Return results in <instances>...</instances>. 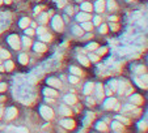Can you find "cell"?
Listing matches in <instances>:
<instances>
[{
  "label": "cell",
  "mask_w": 148,
  "mask_h": 133,
  "mask_svg": "<svg viewBox=\"0 0 148 133\" xmlns=\"http://www.w3.org/2000/svg\"><path fill=\"white\" fill-rule=\"evenodd\" d=\"M47 83L51 86H54V88H60V81L56 80V78H49Z\"/></svg>",
  "instance_id": "cell-10"
},
{
  "label": "cell",
  "mask_w": 148,
  "mask_h": 133,
  "mask_svg": "<svg viewBox=\"0 0 148 133\" xmlns=\"http://www.w3.org/2000/svg\"><path fill=\"white\" fill-rule=\"evenodd\" d=\"M79 61H80L83 65H85V66H88L89 65V61H88V58H85L84 55H80L79 56Z\"/></svg>",
  "instance_id": "cell-17"
},
{
  "label": "cell",
  "mask_w": 148,
  "mask_h": 133,
  "mask_svg": "<svg viewBox=\"0 0 148 133\" xmlns=\"http://www.w3.org/2000/svg\"><path fill=\"white\" fill-rule=\"evenodd\" d=\"M0 56H1V58H4V59H9V58H11V54H9L8 51L3 50V48H0Z\"/></svg>",
  "instance_id": "cell-21"
},
{
  "label": "cell",
  "mask_w": 148,
  "mask_h": 133,
  "mask_svg": "<svg viewBox=\"0 0 148 133\" xmlns=\"http://www.w3.org/2000/svg\"><path fill=\"white\" fill-rule=\"evenodd\" d=\"M72 31H73V34H76V35H83V29H80L79 26H75Z\"/></svg>",
  "instance_id": "cell-26"
},
{
  "label": "cell",
  "mask_w": 148,
  "mask_h": 133,
  "mask_svg": "<svg viewBox=\"0 0 148 133\" xmlns=\"http://www.w3.org/2000/svg\"><path fill=\"white\" fill-rule=\"evenodd\" d=\"M8 43L11 44L14 50H18L20 48V38L17 35H11L8 38Z\"/></svg>",
  "instance_id": "cell-3"
},
{
  "label": "cell",
  "mask_w": 148,
  "mask_h": 133,
  "mask_svg": "<svg viewBox=\"0 0 148 133\" xmlns=\"http://www.w3.org/2000/svg\"><path fill=\"white\" fill-rule=\"evenodd\" d=\"M64 102L67 103V105H73V103H76V97L73 94H68L64 97Z\"/></svg>",
  "instance_id": "cell-7"
},
{
  "label": "cell",
  "mask_w": 148,
  "mask_h": 133,
  "mask_svg": "<svg viewBox=\"0 0 148 133\" xmlns=\"http://www.w3.org/2000/svg\"><path fill=\"white\" fill-rule=\"evenodd\" d=\"M108 5H109V9H115L117 4H115L114 0H109V1H108Z\"/></svg>",
  "instance_id": "cell-29"
},
{
  "label": "cell",
  "mask_w": 148,
  "mask_h": 133,
  "mask_svg": "<svg viewBox=\"0 0 148 133\" xmlns=\"http://www.w3.org/2000/svg\"><path fill=\"white\" fill-rule=\"evenodd\" d=\"M103 8H105V1H103V0H98L97 3H96V9H97V12H102Z\"/></svg>",
  "instance_id": "cell-13"
},
{
  "label": "cell",
  "mask_w": 148,
  "mask_h": 133,
  "mask_svg": "<svg viewBox=\"0 0 148 133\" xmlns=\"http://www.w3.org/2000/svg\"><path fill=\"white\" fill-rule=\"evenodd\" d=\"M134 106H125V110H132Z\"/></svg>",
  "instance_id": "cell-45"
},
{
  "label": "cell",
  "mask_w": 148,
  "mask_h": 133,
  "mask_svg": "<svg viewBox=\"0 0 148 133\" xmlns=\"http://www.w3.org/2000/svg\"><path fill=\"white\" fill-rule=\"evenodd\" d=\"M109 86L112 88L113 92H117L118 90V81H112V82L109 83Z\"/></svg>",
  "instance_id": "cell-23"
},
{
  "label": "cell",
  "mask_w": 148,
  "mask_h": 133,
  "mask_svg": "<svg viewBox=\"0 0 148 133\" xmlns=\"http://www.w3.org/2000/svg\"><path fill=\"white\" fill-rule=\"evenodd\" d=\"M118 120H121V121H123L125 124H129V120L127 119H125V117H122V116H118Z\"/></svg>",
  "instance_id": "cell-41"
},
{
  "label": "cell",
  "mask_w": 148,
  "mask_h": 133,
  "mask_svg": "<svg viewBox=\"0 0 148 133\" xmlns=\"http://www.w3.org/2000/svg\"><path fill=\"white\" fill-rule=\"evenodd\" d=\"M106 48L103 47V48H100V50H98V54H100V55H103V54H106Z\"/></svg>",
  "instance_id": "cell-42"
},
{
  "label": "cell",
  "mask_w": 148,
  "mask_h": 133,
  "mask_svg": "<svg viewBox=\"0 0 148 133\" xmlns=\"http://www.w3.org/2000/svg\"><path fill=\"white\" fill-rule=\"evenodd\" d=\"M112 29L113 30H117V25H112Z\"/></svg>",
  "instance_id": "cell-49"
},
{
  "label": "cell",
  "mask_w": 148,
  "mask_h": 133,
  "mask_svg": "<svg viewBox=\"0 0 148 133\" xmlns=\"http://www.w3.org/2000/svg\"><path fill=\"white\" fill-rule=\"evenodd\" d=\"M81 9H83V11H85V12H92L93 5L90 3H83V4H81Z\"/></svg>",
  "instance_id": "cell-14"
},
{
  "label": "cell",
  "mask_w": 148,
  "mask_h": 133,
  "mask_svg": "<svg viewBox=\"0 0 148 133\" xmlns=\"http://www.w3.org/2000/svg\"><path fill=\"white\" fill-rule=\"evenodd\" d=\"M37 31H38L39 35H42L43 33H46V29L45 28H38V30H37Z\"/></svg>",
  "instance_id": "cell-39"
},
{
  "label": "cell",
  "mask_w": 148,
  "mask_h": 133,
  "mask_svg": "<svg viewBox=\"0 0 148 133\" xmlns=\"http://www.w3.org/2000/svg\"><path fill=\"white\" fill-rule=\"evenodd\" d=\"M143 102V98L138 94H134L131 95V103H135V105H140Z\"/></svg>",
  "instance_id": "cell-11"
},
{
  "label": "cell",
  "mask_w": 148,
  "mask_h": 133,
  "mask_svg": "<svg viewBox=\"0 0 148 133\" xmlns=\"http://www.w3.org/2000/svg\"><path fill=\"white\" fill-rule=\"evenodd\" d=\"M89 18H90V16H89V14H87V13H79V14H77V20H79L80 22L88 21Z\"/></svg>",
  "instance_id": "cell-12"
},
{
  "label": "cell",
  "mask_w": 148,
  "mask_h": 133,
  "mask_svg": "<svg viewBox=\"0 0 148 133\" xmlns=\"http://www.w3.org/2000/svg\"><path fill=\"white\" fill-rule=\"evenodd\" d=\"M1 115H3V108L0 107V117H1Z\"/></svg>",
  "instance_id": "cell-51"
},
{
  "label": "cell",
  "mask_w": 148,
  "mask_h": 133,
  "mask_svg": "<svg viewBox=\"0 0 148 133\" xmlns=\"http://www.w3.org/2000/svg\"><path fill=\"white\" fill-rule=\"evenodd\" d=\"M1 3H3V0H0V4H1Z\"/></svg>",
  "instance_id": "cell-53"
},
{
  "label": "cell",
  "mask_w": 148,
  "mask_h": 133,
  "mask_svg": "<svg viewBox=\"0 0 148 133\" xmlns=\"http://www.w3.org/2000/svg\"><path fill=\"white\" fill-rule=\"evenodd\" d=\"M106 31H108V26H106V25H102V26H101V28H100V33L105 34V33H106Z\"/></svg>",
  "instance_id": "cell-34"
},
{
  "label": "cell",
  "mask_w": 148,
  "mask_h": 133,
  "mask_svg": "<svg viewBox=\"0 0 148 133\" xmlns=\"http://www.w3.org/2000/svg\"><path fill=\"white\" fill-rule=\"evenodd\" d=\"M16 115H17V110L14 107H11V108H8L7 112H5V119L7 120H12L13 117H16Z\"/></svg>",
  "instance_id": "cell-4"
},
{
  "label": "cell",
  "mask_w": 148,
  "mask_h": 133,
  "mask_svg": "<svg viewBox=\"0 0 148 133\" xmlns=\"http://www.w3.org/2000/svg\"><path fill=\"white\" fill-rule=\"evenodd\" d=\"M89 60H92V61H98V56H97V55H93V54H90Z\"/></svg>",
  "instance_id": "cell-36"
},
{
  "label": "cell",
  "mask_w": 148,
  "mask_h": 133,
  "mask_svg": "<svg viewBox=\"0 0 148 133\" xmlns=\"http://www.w3.org/2000/svg\"><path fill=\"white\" fill-rule=\"evenodd\" d=\"M28 61H29V59H28L26 54H21V55H20V63L21 64H28Z\"/></svg>",
  "instance_id": "cell-20"
},
{
  "label": "cell",
  "mask_w": 148,
  "mask_h": 133,
  "mask_svg": "<svg viewBox=\"0 0 148 133\" xmlns=\"http://www.w3.org/2000/svg\"><path fill=\"white\" fill-rule=\"evenodd\" d=\"M97 129L98 130H108V127L105 123H100V124H97Z\"/></svg>",
  "instance_id": "cell-28"
},
{
  "label": "cell",
  "mask_w": 148,
  "mask_h": 133,
  "mask_svg": "<svg viewBox=\"0 0 148 133\" xmlns=\"http://www.w3.org/2000/svg\"><path fill=\"white\" fill-rule=\"evenodd\" d=\"M14 130H17V132H26L25 128H17V129H14Z\"/></svg>",
  "instance_id": "cell-44"
},
{
  "label": "cell",
  "mask_w": 148,
  "mask_h": 133,
  "mask_svg": "<svg viewBox=\"0 0 148 133\" xmlns=\"http://www.w3.org/2000/svg\"><path fill=\"white\" fill-rule=\"evenodd\" d=\"M110 21H117V17H115V16L110 17Z\"/></svg>",
  "instance_id": "cell-47"
},
{
  "label": "cell",
  "mask_w": 148,
  "mask_h": 133,
  "mask_svg": "<svg viewBox=\"0 0 148 133\" xmlns=\"http://www.w3.org/2000/svg\"><path fill=\"white\" fill-rule=\"evenodd\" d=\"M93 89H95V83L88 82L87 85H85V88H84V93H85V94H90V93L93 92Z\"/></svg>",
  "instance_id": "cell-9"
},
{
  "label": "cell",
  "mask_w": 148,
  "mask_h": 133,
  "mask_svg": "<svg viewBox=\"0 0 148 133\" xmlns=\"http://www.w3.org/2000/svg\"><path fill=\"white\" fill-rule=\"evenodd\" d=\"M96 88H97V95L100 99H102L103 98V92H102V86H101V83H97L96 85Z\"/></svg>",
  "instance_id": "cell-18"
},
{
  "label": "cell",
  "mask_w": 148,
  "mask_h": 133,
  "mask_svg": "<svg viewBox=\"0 0 148 133\" xmlns=\"http://www.w3.org/2000/svg\"><path fill=\"white\" fill-rule=\"evenodd\" d=\"M97 47H98V44H97V43H90L89 46H88V48H89V50H96Z\"/></svg>",
  "instance_id": "cell-35"
},
{
  "label": "cell",
  "mask_w": 148,
  "mask_h": 133,
  "mask_svg": "<svg viewBox=\"0 0 148 133\" xmlns=\"http://www.w3.org/2000/svg\"><path fill=\"white\" fill-rule=\"evenodd\" d=\"M113 129L114 130H123V127H122V124L121 123H113Z\"/></svg>",
  "instance_id": "cell-25"
},
{
  "label": "cell",
  "mask_w": 148,
  "mask_h": 133,
  "mask_svg": "<svg viewBox=\"0 0 148 133\" xmlns=\"http://www.w3.org/2000/svg\"><path fill=\"white\" fill-rule=\"evenodd\" d=\"M30 24V21H29V18H26V17H24V18H21V21H20V26L23 29L28 28V25Z\"/></svg>",
  "instance_id": "cell-16"
},
{
  "label": "cell",
  "mask_w": 148,
  "mask_h": 133,
  "mask_svg": "<svg viewBox=\"0 0 148 133\" xmlns=\"http://www.w3.org/2000/svg\"><path fill=\"white\" fill-rule=\"evenodd\" d=\"M72 12H73L72 8H67V13H68V14H72Z\"/></svg>",
  "instance_id": "cell-46"
},
{
  "label": "cell",
  "mask_w": 148,
  "mask_h": 133,
  "mask_svg": "<svg viewBox=\"0 0 148 133\" xmlns=\"http://www.w3.org/2000/svg\"><path fill=\"white\" fill-rule=\"evenodd\" d=\"M11 1H12V0H4V3H7V4H9Z\"/></svg>",
  "instance_id": "cell-52"
},
{
  "label": "cell",
  "mask_w": 148,
  "mask_h": 133,
  "mask_svg": "<svg viewBox=\"0 0 148 133\" xmlns=\"http://www.w3.org/2000/svg\"><path fill=\"white\" fill-rule=\"evenodd\" d=\"M70 82L76 83V82H77V77H75V76H71V77H70Z\"/></svg>",
  "instance_id": "cell-38"
},
{
  "label": "cell",
  "mask_w": 148,
  "mask_h": 133,
  "mask_svg": "<svg viewBox=\"0 0 148 133\" xmlns=\"http://www.w3.org/2000/svg\"><path fill=\"white\" fill-rule=\"evenodd\" d=\"M5 90H7V85H5V83H0V93L5 92Z\"/></svg>",
  "instance_id": "cell-37"
},
{
  "label": "cell",
  "mask_w": 148,
  "mask_h": 133,
  "mask_svg": "<svg viewBox=\"0 0 148 133\" xmlns=\"http://www.w3.org/2000/svg\"><path fill=\"white\" fill-rule=\"evenodd\" d=\"M41 39L42 41H45V42H50L51 41V35L50 34H47V33H43L41 35Z\"/></svg>",
  "instance_id": "cell-24"
},
{
  "label": "cell",
  "mask_w": 148,
  "mask_h": 133,
  "mask_svg": "<svg viewBox=\"0 0 148 133\" xmlns=\"http://www.w3.org/2000/svg\"><path fill=\"white\" fill-rule=\"evenodd\" d=\"M26 34H28V35H33L34 31L32 30V29H26Z\"/></svg>",
  "instance_id": "cell-43"
},
{
  "label": "cell",
  "mask_w": 148,
  "mask_h": 133,
  "mask_svg": "<svg viewBox=\"0 0 148 133\" xmlns=\"http://www.w3.org/2000/svg\"><path fill=\"white\" fill-rule=\"evenodd\" d=\"M93 21H95V25H100V22H101V18L100 17H95V20H93Z\"/></svg>",
  "instance_id": "cell-40"
},
{
  "label": "cell",
  "mask_w": 148,
  "mask_h": 133,
  "mask_svg": "<svg viewBox=\"0 0 148 133\" xmlns=\"http://www.w3.org/2000/svg\"><path fill=\"white\" fill-rule=\"evenodd\" d=\"M60 111H62V114H63V115H67V116H70V115L72 114L70 108H67L66 106H60Z\"/></svg>",
  "instance_id": "cell-19"
},
{
  "label": "cell",
  "mask_w": 148,
  "mask_h": 133,
  "mask_svg": "<svg viewBox=\"0 0 148 133\" xmlns=\"http://www.w3.org/2000/svg\"><path fill=\"white\" fill-rule=\"evenodd\" d=\"M71 73H72V75L79 76V75H81V71L79 69V68H76V66H72V68H71Z\"/></svg>",
  "instance_id": "cell-27"
},
{
  "label": "cell",
  "mask_w": 148,
  "mask_h": 133,
  "mask_svg": "<svg viewBox=\"0 0 148 133\" xmlns=\"http://www.w3.org/2000/svg\"><path fill=\"white\" fill-rule=\"evenodd\" d=\"M39 11H41V8H39V7H37V8H36V13H38Z\"/></svg>",
  "instance_id": "cell-48"
},
{
  "label": "cell",
  "mask_w": 148,
  "mask_h": 133,
  "mask_svg": "<svg viewBox=\"0 0 148 133\" xmlns=\"http://www.w3.org/2000/svg\"><path fill=\"white\" fill-rule=\"evenodd\" d=\"M88 103H89V105H93V100L89 98V99H88Z\"/></svg>",
  "instance_id": "cell-50"
},
{
  "label": "cell",
  "mask_w": 148,
  "mask_h": 133,
  "mask_svg": "<svg viewBox=\"0 0 148 133\" xmlns=\"http://www.w3.org/2000/svg\"><path fill=\"white\" fill-rule=\"evenodd\" d=\"M83 29H84V30H87V31H90V30H92V24H90V22L84 21L83 22Z\"/></svg>",
  "instance_id": "cell-22"
},
{
  "label": "cell",
  "mask_w": 148,
  "mask_h": 133,
  "mask_svg": "<svg viewBox=\"0 0 148 133\" xmlns=\"http://www.w3.org/2000/svg\"><path fill=\"white\" fill-rule=\"evenodd\" d=\"M39 21H41L42 24H45V22H47V14H42L41 18H39Z\"/></svg>",
  "instance_id": "cell-33"
},
{
  "label": "cell",
  "mask_w": 148,
  "mask_h": 133,
  "mask_svg": "<svg viewBox=\"0 0 148 133\" xmlns=\"http://www.w3.org/2000/svg\"><path fill=\"white\" fill-rule=\"evenodd\" d=\"M34 50H36L37 52H45L46 46L43 43H41V42H38V43H36V46H34Z\"/></svg>",
  "instance_id": "cell-8"
},
{
  "label": "cell",
  "mask_w": 148,
  "mask_h": 133,
  "mask_svg": "<svg viewBox=\"0 0 148 133\" xmlns=\"http://www.w3.org/2000/svg\"><path fill=\"white\" fill-rule=\"evenodd\" d=\"M41 115H42V117L46 120H51L54 117L53 110H51L50 107H47V106H42L41 107Z\"/></svg>",
  "instance_id": "cell-1"
},
{
  "label": "cell",
  "mask_w": 148,
  "mask_h": 133,
  "mask_svg": "<svg viewBox=\"0 0 148 133\" xmlns=\"http://www.w3.org/2000/svg\"><path fill=\"white\" fill-rule=\"evenodd\" d=\"M43 92H45L46 97H56V92L54 89H45Z\"/></svg>",
  "instance_id": "cell-15"
},
{
  "label": "cell",
  "mask_w": 148,
  "mask_h": 133,
  "mask_svg": "<svg viewBox=\"0 0 148 133\" xmlns=\"http://www.w3.org/2000/svg\"><path fill=\"white\" fill-rule=\"evenodd\" d=\"M23 42H24V46H25V47H29V46H30V44H32L30 39H29L28 37H25V38L23 39Z\"/></svg>",
  "instance_id": "cell-30"
},
{
  "label": "cell",
  "mask_w": 148,
  "mask_h": 133,
  "mask_svg": "<svg viewBox=\"0 0 148 133\" xmlns=\"http://www.w3.org/2000/svg\"><path fill=\"white\" fill-rule=\"evenodd\" d=\"M136 82H138V85H139L140 88H144V89H147V83H145V82H142V80H139V78H136Z\"/></svg>",
  "instance_id": "cell-32"
},
{
  "label": "cell",
  "mask_w": 148,
  "mask_h": 133,
  "mask_svg": "<svg viewBox=\"0 0 148 133\" xmlns=\"http://www.w3.org/2000/svg\"><path fill=\"white\" fill-rule=\"evenodd\" d=\"M5 68H7V71H11L12 68H13V63L12 61H9V60H7V64H5Z\"/></svg>",
  "instance_id": "cell-31"
},
{
  "label": "cell",
  "mask_w": 148,
  "mask_h": 133,
  "mask_svg": "<svg viewBox=\"0 0 148 133\" xmlns=\"http://www.w3.org/2000/svg\"><path fill=\"white\" fill-rule=\"evenodd\" d=\"M115 105H117V99L115 98H109L103 106H105V108H114Z\"/></svg>",
  "instance_id": "cell-6"
},
{
  "label": "cell",
  "mask_w": 148,
  "mask_h": 133,
  "mask_svg": "<svg viewBox=\"0 0 148 133\" xmlns=\"http://www.w3.org/2000/svg\"><path fill=\"white\" fill-rule=\"evenodd\" d=\"M60 124L63 125L64 128H67V129H72L73 127H75V121L73 120H70V119H66V120H62Z\"/></svg>",
  "instance_id": "cell-5"
},
{
  "label": "cell",
  "mask_w": 148,
  "mask_h": 133,
  "mask_svg": "<svg viewBox=\"0 0 148 133\" xmlns=\"http://www.w3.org/2000/svg\"><path fill=\"white\" fill-rule=\"evenodd\" d=\"M63 26H64V24H63L62 17H59V16L54 17V18H53V28L55 29L56 31H62V30H63Z\"/></svg>",
  "instance_id": "cell-2"
}]
</instances>
